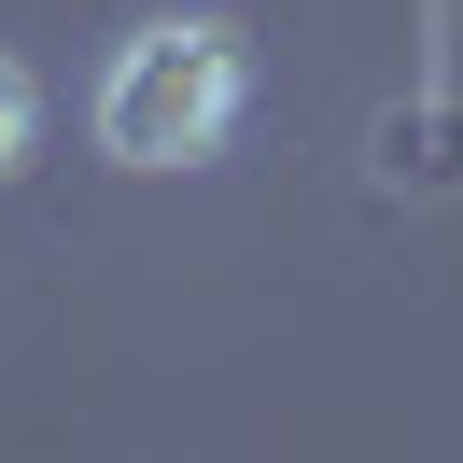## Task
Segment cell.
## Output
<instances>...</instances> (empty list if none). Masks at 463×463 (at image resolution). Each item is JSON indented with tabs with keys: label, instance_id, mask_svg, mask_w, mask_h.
<instances>
[{
	"label": "cell",
	"instance_id": "1",
	"mask_svg": "<svg viewBox=\"0 0 463 463\" xmlns=\"http://www.w3.org/2000/svg\"><path fill=\"white\" fill-rule=\"evenodd\" d=\"M239 99H253L239 29L155 14V29H127L113 71H99V155H113V169H197V155L239 141Z\"/></svg>",
	"mask_w": 463,
	"mask_h": 463
},
{
	"label": "cell",
	"instance_id": "2",
	"mask_svg": "<svg viewBox=\"0 0 463 463\" xmlns=\"http://www.w3.org/2000/svg\"><path fill=\"white\" fill-rule=\"evenodd\" d=\"M29 141H43V85H29V57H0V183L29 169Z\"/></svg>",
	"mask_w": 463,
	"mask_h": 463
}]
</instances>
